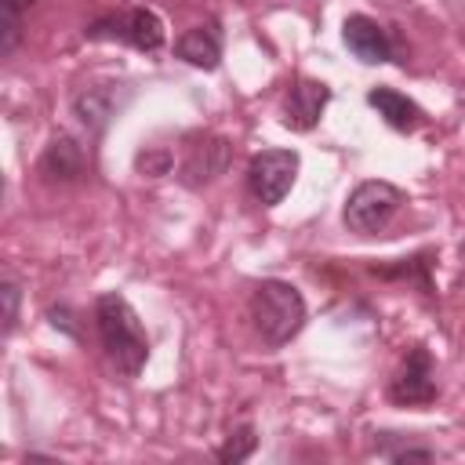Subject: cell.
<instances>
[{
    "mask_svg": "<svg viewBox=\"0 0 465 465\" xmlns=\"http://www.w3.org/2000/svg\"><path fill=\"white\" fill-rule=\"evenodd\" d=\"M94 327H98V338H102V349H105L109 363L124 378H134L149 360V338H145V327H142L138 312L131 309V302L116 291L98 294Z\"/></svg>",
    "mask_w": 465,
    "mask_h": 465,
    "instance_id": "obj_1",
    "label": "cell"
},
{
    "mask_svg": "<svg viewBox=\"0 0 465 465\" xmlns=\"http://www.w3.org/2000/svg\"><path fill=\"white\" fill-rule=\"evenodd\" d=\"M251 320L265 345H283L305 327V298L287 280H262L251 291Z\"/></svg>",
    "mask_w": 465,
    "mask_h": 465,
    "instance_id": "obj_2",
    "label": "cell"
},
{
    "mask_svg": "<svg viewBox=\"0 0 465 465\" xmlns=\"http://www.w3.org/2000/svg\"><path fill=\"white\" fill-rule=\"evenodd\" d=\"M403 203H407L403 189H396L392 182L374 178V182H360V185L349 193L341 218H345V229H349V232L371 236V232H381V229L400 214Z\"/></svg>",
    "mask_w": 465,
    "mask_h": 465,
    "instance_id": "obj_3",
    "label": "cell"
},
{
    "mask_svg": "<svg viewBox=\"0 0 465 465\" xmlns=\"http://www.w3.org/2000/svg\"><path fill=\"white\" fill-rule=\"evenodd\" d=\"M298 178V153L294 149H262L247 163V189L262 207H276Z\"/></svg>",
    "mask_w": 465,
    "mask_h": 465,
    "instance_id": "obj_4",
    "label": "cell"
},
{
    "mask_svg": "<svg viewBox=\"0 0 465 465\" xmlns=\"http://www.w3.org/2000/svg\"><path fill=\"white\" fill-rule=\"evenodd\" d=\"M87 36L91 40L116 36V40H127L131 47H138V51H156V47H163V22L149 7H131V11L109 15V18H98L87 29Z\"/></svg>",
    "mask_w": 465,
    "mask_h": 465,
    "instance_id": "obj_5",
    "label": "cell"
},
{
    "mask_svg": "<svg viewBox=\"0 0 465 465\" xmlns=\"http://www.w3.org/2000/svg\"><path fill=\"white\" fill-rule=\"evenodd\" d=\"M232 160V145L229 138L222 134H196L189 145H185V156L178 163V182L185 189H203L211 185L218 174H225Z\"/></svg>",
    "mask_w": 465,
    "mask_h": 465,
    "instance_id": "obj_6",
    "label": "cell"
},
{
    "mask_svg": "<svg viewBox=\"0 0 465 465\" xmlns=\"http://www.w3.org/2000/svg\"><path fill=\"white\" fill-rule=\"evenodd\" d=\"M389 400L400 407H421L436 400V378H432V356L425 345H411L403 356L396 378L389 381Z\"/></svg>",
    "mask_w": 465,
    "mask_h": 465,
    "instance_id": "obj_7",
    "label": "cell"
},
{
    "mask_svg": "<svg viewBox=\"0 0 465 465\" xmlns=\"http://www.w3.org/2000/svg\"><path fill=\"white\" fill-rule=\"evenodd\" d=\"M327 102H331V87L323 80L298 76L287 87V98H283V127H291V131H312L320 124Z\"/></svg>",
    "mask_w": 465,
    "mask_h": 465,
    "instance_id": "obj_8",
    "label": "cell"
},
{
    "mask_svg": "<svg viewBox=\"0 0 465 465\" xmlns=\"http://www.w3.org/2000/svg\"><path fill=\"white\" fill-rule=\"evenodd\" d=\"M341 40L345 47L367 62V65H378V62H389L392 58V44H389V33L371 18V15H349L345 25H341Z\"/></svg>",
    "mask_w": 465,
    "mask_h": 465,
    "instance_id": "obj_9",
    "label": "cell"
},
{
    "mask_svg": "<svg viewBox=\"0 0 465 465\" xmlns=\"http://www.w3.org/2000/svg\"><path fill=\"white\" fill-rule=\"evenodd\" d=\"M36 171L51 185H69V182H76L84 174V149L76 145L73 134H54L47 142V149L40 153Z\"/></svg>",
    "mask_w": 465,
    "mask_h": 465,
    "instance_id": "obj_10",
    "label": "cell"
},
{
    "mask_svg": "<svg viewBox=\"0 0 465 465\" xmlns=\"http://www.w3.org/2000/svg\"><path fill=\"white\" fill-rule=\"evenodd\" d=\"M174 51H178V58H185L196 69H218V62H222V29L214 22L193 25L178 36Z\"/></svg>",
    "mask_w": 465,
    "mask_h": 465,
    "instance_id": "obj_11",
    "label": "cell"
},
{
    "mask_svg": "<svg viewBox=\"0 0 465 465\" xmlns=\"http://www.w3.org/2000/svg\"><path fill=\"white\" fill-rule=\"evenodd\" d=\"M367 102L378 109V116H381L392 131H418V127H421V109H418L407 94H400V91H392V87H371V91H367Z\"/></svg>",
    "mask_w": 465,
    "mask_h": 465,
    "instance_id": "obj_12",
    "label": "cell"
},
{
    "mask_svg": "<svg viewBox=\"0 0 465 465\" xmlns=\"http://www.w3.org/2000/svg\"><path fill=\"white\" fill-rule=\"evenodd\" d=\"M73 113L87 131H102L116 116V84H94L73 98Z\"/></svg>",
    "mask_w": 465,
    "mask_h": 465,
    "instance_id": "obj_13",
    "label": "cell"
},
{
    "mask_svg": "<svg viewBox=\"0 0 465 465\" xmlns=\"http://www.w3.org/2000/svg\"><path fill=\"white\" fill-rule=\"evenodd\" d=\"M254 447H258L254 425H240V429H232V432L225 436V443L218 447V461H225V465H236V461L251 458V454H254Z\"/></svg>",
    "mask_w": 465,
    "mask_h": 465,
    "instance_id": "obj_14",
    "label": "cell"
},
{
    "mask_svg": "<svg viewBox=\"0 0 465 465\" xmlns=\"http://www.w3.org/2000/svg\"><path fill=\"white\" fill-rule=\"evenodd\" d=\"M22 40V11L11 4H0V54L7 58Z\"/></svg>",
    "mask_w": 465,
    "mask_h": 465,
    "instance_id": "obj_15",
    "label": "cell"
},
{
    "mask_svg": "<svg viewBox=\"0 0 465 465\" xmlns=\"http://www.w3.org/2000/svg\"><path fill=\"white\" fill-rule=\"evenodd\" d=\"M171 163H174V156L167 153V149H145V153H138V160H134V167L145 174V178H160V174H167L171 171Z\"/></svg>",
    "mask_w": 465,
    "mask_h": 465,
    "instance_id": "obj_16",
    "label": "cell"
},
{
    "mask_svg": "<svg viewBox=\"0 0 465 465\" xmlns=\"http://www.w3.org/2000/svg\"><path fill=\"white\" fill-rule=\"evenodd\" d=\"M0 298H4V334H11V331H15V323H18V298H22L18 283H15V280H4Z\"/></svg>",
    "mask_w": 465,
    "mask_h": 465,
    "instance_id": "obj_17",
    "label": "cell"
},
{
    "mask_svg": "<svg viewBox=\"0 0 465 465\" xmlns=\"http://www.w3.org/2000/svg\"><path fill=\"white\" fill-rule=\"evenodd\" d=\"M51 323H54V327H62L69 338H80V331H76V323H73V312H69V309H51Z\"/></svg>",
    "mask_w": 465,
    "mask_h": 465,
    "instance_id": "obj_18",
    "label": "cell"
},
{
    "mask_svg": "<svg viewBox=\"0 0 465 465\" xmlns=\"http://www.w3.org/2000/svg\"><path fill=\"white\" fill-rule=\"evenodd\" d=\"M0 4H11V7H18V11H25V7H33L36 0H0Z\"/></svg>",
    "mask_w": 465,
    "mask_h": 465,
    "instance_id": "obj_19",
    "label": "cell"
}]
</instances>
